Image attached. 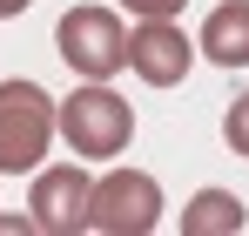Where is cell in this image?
Instances as JSON below:
<instances>
[{"label":"cell","mask_w":249,"mask_h":236,"mask_svg":"<svg viewBox=\"0 0 249 236\" xmlns=\"http://www.w3.org/2000/svg\"><path fill=\"white\" fill-rule=\"evenodd\" d=\"M196 47H202V61L243 75V68H249V0H222V7H209Z\"/></svg>","instance_id":"7"},{"label":"cell","mask_w":249,"mask_h":236,"mask_svg":"<svg viewBox=\"0 0 249 236\" xmlns=\"http://www.w3.org/2000/svg\"><path fill=\"white\" fill-rule=\"evenodd\" d=\"M243 223H249V209L229 189H196L189 209H182V236H236Z\"/></svg>","instance_id":"8"},{"label":"cell","mask_w":249,"mask_h":236,"mask_svg":"<svg viewBox=\"0 0 249 236\" xmlns=\"http://www.w3.org/2000/svg\"><path fill=\"white\" fill-rule=\"evenodd\" d=\"M122 7L135 14V20H175V14H182L189 0H122Z\"/></svg>","instance_id":"10"},{"label":"cell","mask_w":249,"mask_h":236,"mask_svg":"<svg viewBox=\"0 0 249 236\" xmlns=\"http://www.w3.org/2000/svg\"><path fill=\"white\" fill-rule=\"evenodd\" d=\"M54 47L81 81H108L128 68V27L115 20V7H68L54 27Z\"/></svg>","instance_id":"3"},{"label":"cell","mask_w":249,"mask_h":236,"mask_svg":"<svg viewBox=\"0 0 249 236\" xmlns=\"http://www.w3.org/2000/svg\"><path fill=\"white\" fill-rule=\"evenodd\" d=\"M128 135H135V115H128V101L108 81H81L61 101V142L81 162H115L128 149Z\"/></svg>","instance_id":"2"},{"label":"cell","mask_w":249,"mask_h":236,"mask_svg":"<svg viewBox=\"0 0 249 236\" xmlns=\"http://www.w3.org/2000/svg\"><path fill=\"white\" fill-rule=\"evenodd\" d=\"M222 142H229V156L249 162V88L229 101V115H222Z\"/></svg>","instance_id":"9"},{"label":"cell","mask_w":249,"mask_h":236,"mask_svg":"<svg viewBox=\"0 0 249 236\" xmlns=\"http://www.w3.org/2000/svg\"><path fill=\"white\" fill-rule=\"evenodd\" d=\"M88 223L101 236H148L162 223V182H155L148 169H108V176H94Z\"/></svg>","instance_id":"4"},{"label":"cell","mask_w":249,"mask_h":236,"mask_svg":"<svg viewBox=\"0 0 249 236\" xmlns=\"http://www.w3.org/2000/svg\"><path fill=\"white\" fill-rule=\"evenodd\" d=\"M34 0H0V20H14V14H27Z\"/></svg>","instance_id":"11"},{"label":"cell","mask_w":249,"mask_h":236,"mask_svg":"<svg viewBox=\"0 0 249 236\" xmlns=\"http://www.w3.org/2000/svg\"><path fill=\"white\" fill-rule=\"evenodd\" d=\"M189 61H196V47H189V34H182L175 20H142V27L128 34V68L148 81V88L189 81Z\"/></svg>","instance_id":"6"},{"label":"cell","mask_w":249,"mask_h":236,"mask_svg":"<svg viewBox=\"0 0 249 236\" xmlns=\"http://www.w3.org/2000/svg\"><path fill=\"white\" fill-rule=\"evenodd\" d=\"M27 209H34L41 236H81V230H94V223H88V209H94V176H88L81 162H54V169L34 176Z\"/></svg>","instance_id":"5"},{"label":"cell","mask_w":249,"mask_h":236,"mask_svg":"<svg viewBox=\"0 0 249 236\" xmlns=\"http://www.w3.org/2000/svg\"><path fill=\"white\" fill-rule=\"evenodd\" d=\"M61 135V101L41 81H0V176L41 169Z\"/></svg>","instance_id":"1"}]
</instances>
